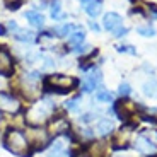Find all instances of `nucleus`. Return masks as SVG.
I'll use <instances>...</instances> for the list:
<instances>
[{"label":"nucleus","mask_w":157,"mask_h":157,"mask_svg":"<svg viewBox=\"0 0 157 157\" xmlns=\"http://www.w3.org/2000/svg\"><path fill=\"white\" fill-rule=\"evenodd\" d=\"M56 111V104L51 98H41L39 101L33 102L28 109L24 111L26 114V125L29 128H41V125L48 123L50 116Z\"/></svg>","instance_id":"obj_1"},{"label":"nucleus","mask_w":157,"mask_h":157,"mask_svg":"<svg viewBox=\"0 0 157 157\" xmlns=\"http://www.w3.org/2000/svg\"><path fill=\"white\" fill-rule=\"evenodd\" d=\"M2 145H4L5 150L12 154V155H17V157H31L29 154V140H28V135L26 132H22L21 128H5L4 135H2Z\"/></svg>","instance_id":"obj_2"},{"label":"nucleus","mask_w":157,"mask_h":157,"mask_svg":"<svg viewBox=\"0 0 157 157\" xmlns=\"http://www.w3.org/2000/svg\"><path fill=\"white\" fill-rule=\"evenodd\" d=\"M111 111L116 114V118L126 121V120H130L135 114V111H137V102L130 101L128 98H120L118 101L111 102Z\"/></svg>","instance_id":"obj_3"},{"label":"nucleus","mask_w":157,"mask_h":157,"mask_svg":"<svg viewBox=\"0 0 157 157\" xmlns=\"http://www.w3.org/2000/svg\"><path fill=\"white\" fill-rule=\"evenodd\" d=\"M24 113L26 109H22L21 101L17 96H14L12 92H5L0 90V113H7L10 116H14L16 113Z\"/></svg>","instance_id":"obj_4"},{"label":"nucleus","mask_w":157,"mask_h":157,"mask_svg":"<svg viewBox=\"0 0 157 157\" xmlns=\"http://www.w3.org/2000/svg\"><path fill=\"white\" fill-rule=\"evenodd\" d=\"M14 74H16V58L4 44V46H0V77L9 78Z\"/></svg>","instance_id":"obj_5"},{"label":"nucleus","mask_w":157,"mask_h":157,"mask_svg":"<svg viewBox=\"0 0 157 157\" xmlns=\"http://www.w3.org/2000/svg\"><path fill=\"white\" fill-rule=\"evenodd\" d=\"M43 80H46L48 84L65 87V89H70V90H75L80 87V80L77 77H70V75H63V74H48L43 77Z\"/></svg>","instance_id":"obj_6"},{"label":"nucleus","mask_w":157,"mask_h":157,"mask_svg":"<svg viewBox=\"0 0 157 157\" xmlns=\"http://www.w3.org/2000/svg\"><path fill=\"white\" fill-rule=\"evenodd\" d=\"M101 84H102V72L99 67H94L87 72V75H84L82 82H80V90L86 92V94H89L94 89L101 87Z\"/></svg>","instance_id":"obj_7"},{"label":"nucleus","mask_w":157,"mask_h":157,"mask_svg":"<svg viewBox=\"0 0 157 157\" xmlns=\"http://www.w3.org/2000/svg\"><path fill=\"white\" fill-rule=\"evenodd\" d=\"M133 147L137 149V152L145 154V155H149V154L157 152L155 144H154V142L150 140L149 137H145V135H138V137L133 140Z\"/></svg>","instance_id":"obj_8"},{"label":"nucleus","mask_w":157,"mask_h":157,"mask_svg":"<svg viewBox=\"0 0 157 157\" xmlns=\"http://www.w3.org/2000/svg\"><path fill=\"white\" fill-rule=\"evenodd\" d=\"M75 31H84V28L80 24H75V22H63L62 26H55L51 28V33L56 36V38H65V36H70L72 33Z\"/></svg>","instance_id":"obj_9"},{"label":"nucleus","mask_w":157,"mask_h":157,"mask_svg":"<svg viewBox=\"0 0 157 157\" xmlns=\"http://www.w3.org/2000/svg\"><path fill=\"white\" fill-rule=\"evenodd\" d=\"M120 26H123V17L120 14H116V12H108V14H104V17H102V28L106 29V31L113 33Z\"/></svg>","instance_id":"obj_10"},{"label":"nucleus","mask_w":157,"mask_h":157,"mask_svg":"<svg viewBox=\"0 0 157 157\" xmlns=\"http://www.w3.org/2000/svg\"><path fill=\"white\" fill-rule=\"evenodd\" d=\"M99 56V50L98 48H92V50L87 53V55L80 56V60H78V68L82 72H89L90 68H94L96 67V58Z\"/></svg>","instance_id":"obj_11"},{"label":"nucleus","mask_w":157,"mask_h":157,"mask_svg":"<svg viewBox=\"0 0 157 157\" xmlns=\"http://www.w3.org/2000/svg\"><path fill=\"white\" fill-rule=\"evenodd\" d=\"M14 39L19 41V43H26V44H34L38 41V34L33 31H28V29H17L16 33H12Z\"/></svg>","instance_id":"obj_12"},{"label":"nucleus","mask_w":157,"mask_h":157,"mask_svg":"<svg viewBox=\"0 0 157 157\" xmlns=\"http://www.w3.org/2000/svg\"><path fill=\"white\" fill-rule=\"evenodd\" d=\"M24 17L28 19V22L31 24L33 28L36 29H43L44 26V16L39 10H34V9H29L28 12H24Z\"/></svg>","instance_id":"obj_13"},{"label":"nucleus","mask_w":157,"mask_h":157,"mask_svg":"<svg viewBox=\"0 0 157 157\" xmlns=\"http://www.w3.org/2000/svg\"><path fill=\"white\" fill-rule=\"evenodd\" d=\"M80 5H82L84 12H86L89 17H98L99 14L102 12V7L99 2H96V0H80Z\"/></svg>","instance_id":"obj_14"},{"label":"nucleus","mask_w":157,"mask_h":157,"mask_svg":"<svg viewBox=\"0 0 157 157\" xmlns=\"http://www.w3.org/2000/svg\"><path fill=\"white\" fill-rule=\"evenodd\" d=\"M113 130H114L113 120H109V118H102V120H99V121H98L94 132L99 135V137H108V135L113 133Z\"/></svg>","instance_id":"obj_15"},{"label":"nucleus","mask_w":157,"mask_h":157,"mask_svg":"<svg viewBox=\"0 0 157 157\" xmlns=\"http://www.w3.org/2000/svg\"><path fill=\"white\" fill-rule=\"evenodd\" d=\"M50 17L53 21H63L67 19V14L62 10V0H50Z\"/></svg>","instance_id":"obj_16"},{"label":"nucleus","mask_w":157,"mask_h":157,"mask_svg":"<svg viewBox=\"0 0 157 157\" xmlns=\"http://www.w3.org/2000/svg\"><path fill=\"white\" fill-rule=\"evenodd\" d=\"M142 90H144V94L150 99H157V80L155 78H150L147 80L144 86H142Z\"/></svg>","instance_id":"obj_17"},{"label":"nucleus","mask_w":157,"mask_h":157,"mask_svg":"<svg viewBox=\"0 0 157 157\" xmlns=\"http://www.w3.org/2000/svg\"><path fill=\"white\" fill-rule=\"evenodd\" d=\"M80 101H82V94H77L74 98H70L68 101L63 102V109L65 111H78V106H80Z\"/></svg>","instance_id":"obj_18"},{"label":"nucleus","mask_w":157,"mask_h":157,"mask_svg":"<svg viewBox=\"0 0 157 157\" xmlns=\"http://www.w3.org/2000/svg\"><path fill=\"white\" fill-rule=\"evenodd\" d=\"M86 41V31H75L68 36V46H78Z\"/></svg>","instance_id":"obj_19"},{"label":"nucleus","mask_w":157,"mask_h":157,"mask_svg":"<svg viewBox=\"0 0 157 157\" xmlns=\"http://www.w3.org/2000/svg\"><path fill=\"white\" fill-rule=\"evenodd\" d=\"M113 98H114V94L111 92L109 89H102V87H99V90L96 92V101L98 102H113Z\"/></svg>","instance_id":"obj_20"},{"label":"nucleus","mask_w":157,"mask_h":157,"mask_svg":"<svg viewBox=\"0 0 157 157\" xmlns=\"http://www.w3.org/2000/svg\"><path fill=\"white\" fill-rule=\"evenodd\" d=\"M137 33L140 36H144V38H152V36H155V29L152 28V26H142V28H137Z\"/></svg>","instance_id":"obj_21"},{"label":"nucleus","mask_w":157,"mask_h":157,"mask_svg":"<svg viewBox=\"0 0 157 157\" xmlns=\"http://www.w3.org/2000/svg\"><path fill=\"white\" fill-rule=\"evenodd\" d=\"M118 53H128V55H137V48L132 44H118L116 46Z\"/></svg>","instance_id":"obj_22"},{"label":"nucleus","mask_w":157,"mask_h":157,"mask_svg":"<svg viewBox=\"0 0 157 157\" xmlns=\"http://www.w3.org/2000/svg\"><path fill=\"white\" fill-rule=\"evenodd\" d=\"M24 2H26V0H4L5 7H7L9 10H19Z\"/></svg>","instance_id":"obj_23"},{"label":"nucleus","mask_w":157,"mask_h":157,"mask_svg":"<svg viewBox=\"0 0 157 157\" xmlns=\"http://www.w3.org/2000/svg\"><path fill=\"white\" fill-rule=\"evenodd\" d=\"M118 94H120V98H128V96L132 94V87H130V84H126V82L120 84V87H118Z\"/></svg>","instance_id":"obj_24"},{"label":"nucleus","mask_w":157,"mask_h":157,"mask_svg":"<svg viewBox=\"0 0 157 157\" xmlns=\"http://www.w3.org/2000/svg\"><path fill=\"white\" fill-rule=\"evenodd\" d=\"M90 50H92V46H90V44L82 43V44H78V46L74 48V53H77V55H80V56H84V55H87Z\"/></svg>","instance_id":"obj_25"},{"label":"nucleus","mask_w":157,"mask_h":157,"mask_svg":"<svg viewBox=\"0 0 157 157\" xmlns=\"http://www.w3.org/2000/svg\"><path fill=\"white\" fill-rule=\"evenodd\" d=\"M96 118H98V113H92V111H90V113L80 114V118H78V120H80V123H90V121H94Z\"/></svg>","instance_id":"obj_26"},{"label":"nucleus","mask_w":157,"mask_h":157,"mask_svg":"<svg viewBox=\"0 0 157 157\" xmlns=\"http://www.w3.org/2000/svg\"><path fill=\"white\" fill-rule=\"evenodd\" d=\"M55 60L51 56H43V63H41V70H46V68H53L55 67Z\"/></svg>","instance_id":"obj_27"},{"label":"nucleus","mask_w":157,"mask_h":157,"mask_svg":"<svg viewBox=\"0 0 157 157\" xmlns=\"http://www.w3.org/2000/svg\"><path fill=\"white\" fill-rule=\"evenodd\" d=\"M130 14H132V16L138 14V16H142V17H147L145 9H144V7H140V5H135V7H132V9H130Z\"/></svg>","instance_id":"obj_28"},{"label":"nucleus","mask_w":157,"mask_h":157,"mask_svg":"<svg viewBox=\"0 0 157 157\" xmlns=\"http://www.w3.org/2000/svg\"><path fill=\"white\" fill-rule=\"evenodd\" d=\"M140 120L150 123V125H157V116H154V114H140Z\"/></svg>","instance_id":"obj_29"},{"label":"nucleus","mask_w":157,"mask_h":157,"mask_svg":"<svg viewBox=\"0 0 157 157\" xmlns=\"http://www.w3.org/2000/svg\"><path fill=\"white\" fill-rule=\"evenodd\" d=\"M126 33H128V28L120 26L118 29H114V31H113V38H123V36H126Z\"/></svg>","instance_id":"obj_30"},{"label":"nucleus","mask_w":157,"mask_h":157,"mask_svg":"<svg viewBox=\"0 0 157 157\" xmlns=\"http://www.w3.org/2000/svg\"><path fill=\"white\" fill-rule=\"evenodd\" d=\"M46 157H70L68 150H63V152H48Z\"/></svg>","instance_id":"obj_31"},{"label":"nucleus","mask_w":157,"mask_h":157,"mask_svg":"<svg viewBox=\"0 0 157 157\" xmlns=\"http://www.w3.org/2000/svg\"><path fill=\"white\" fill-rule=\"evenodd\" d=\"M5 26H7V31H12V33H16L17 29H19V26H17L16 21H9V22L5 24Z\"/></svg>","instance_id":"obj_32"},{"label":"nucleus","mask_w":157,"mask_h":157,"mask_svg":"<svg viewBox=\"0 0 157 157\" xmlns=\"http://www.w3.org/2000/svg\"><path fill=\"white\" fill-rule=\"evenodd\" d=\"M89 28L96 33H101V26H99L98 22H94V21H89Z\"/></svg>","instance_id":"obj_33"},{"label":"nucleus","mask_w":157,"mask_h":157,"mask_svg":"<svg viewBox=\"0 0 157 157\" xmlns=\"http://www.w3.org/2000/svg\"><path fill=\"white\" fill-rule=\"evenodd\" d=\"M9 31H7V26L5 24H0V36H7Z\"/></svg>","instance_id":"obj_34"},{"label":"nucleus","mask_w":157,"mask_h":157,"mask_svg":"<svg viewBox=\"0 0 157 157\" xmlns=\"http://www.w3.org/2000/svg\"><path fill=\"white\" fill-rule=\"evenodd\" d=\"M149 10L154 12V14L157 16V4H149Z\"/></svg>","instance_id":"obj_35"},{"label":"nucleus","mask_w":157,"mask_h":157,"mask_svg":"<svg viewBox=\"0 0 157 157\" xmlns=\"http://www.w3.org/2000/svg\"><path fill=\"white\" fill-rule=\"evenodd\" d=\"M147 157H157V152H154V154H149Z\"/></svg>","instance_id":"obj_36"},{"label":"nucleus","mask_w":157,"mask_h":157,"mask_svg":"<svg viewBox=\"0 0 157 157\" xmlns=\"http://www.w3.org/2000/svg\"><path fill=\"white\" fill-rule=\"evenodd\" d=\"M0 120H2V113H0Z\"/></svg>","instance_id":"obj_37"},{"label":"nucleus","mask_w":157,"mask_h":157,"mask_svg":"<svg viewBox=\"0 0 157 157\" xmlns=\"http://www.w3.org/2000/svg\"><path fill=\"white\" fill-rule=\"evenodd\" d=\"M155 133H157V130H155Z\"/></svg>","instance_id":"obj_38"}]
</instances>
